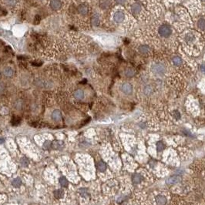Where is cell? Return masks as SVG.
<instances>
[{
    "instance_id": "cell-25",
    "label": "cell",
    "mask_w": 205,
    "mask_h": 205,
    "mask_svg": "<svg viewBox=\"0 0 205 205\" xmlns=\"http://www.w3.org/2000/svg\"><path fill=\"white\" fill-rule=\"evenodd\" d=\"M173 63L176 66H181V63H182V60H181L180 57H178V56H175L173 59Z\"/></svg>"
},
{
    "instance_id": "cell-1",
    "label": "cell",
    "mask_w": 205,
    "mask_h": 205,
    "mask_svg": "<svg viewBox=\"0 0 205 205\" xmlns=\"http://www.w3.org/2000/svg\"><path fill=\"white\" fill-rule=\"evenodd\" d=\"M151 71L156 76H163L166 72V67L162 63H155L152 66Z\"/></svg>"
},
{
    "instance_id": "cell-20",
    "label": "cell",
    "mask_w": 205,
    "mask_h": 205,
    "mask_svg": "<svg viewBox=\"0 0 205 205\" xmlns=\"http://www.w3.org/2000/svg\"><path fill=\"white\" fill-rule=\"evenodd\" d=\"M54 195L55 197L57 198V199H60L63 197L64 195V192H63V190H61V189H59V190H56V191L54 192Z\"/></svg>"
},
{
    "instance_id": "cell-31",
    "label": "cell",
    "mask_w": 205,
    "mask_h": 205,
    "mask_svg": "<svg viewBox=\"0 0 205 205\" xmlns=\"http://www.w3.org/2000/svg\"><path fill=\"white\" fill-rule=\"evenodd\" d=\"M80 194L83 196V197H86L87 196V191H86V189H81L80 190Z\"/></svg>"
},
{
    "instance_id": "cell-33",
    "label": "cell",
    "mask_w": 205,
    "mask_h": 205,
    "mask_svg": "<svg viewBox=\"0 0 205 205\" xmlns=\"http://www.w3.org/2000/svg\"><path fill=\"white\" fill-rule=\"evenodd\" d=\"M116 2L120 5H123L126 3V0H116Z\"/></svg>"
},
{
    "instance_id": "cell-5",
    "label": "cell",
    "mask_w": 205,
    "mask_h": 205,
    "mask_svg": "<svg viewBox=\"0 0 205 205\" xmlns=\"http://www.w3.org/2000/svg\"><path fill=\"white\" fill-rule=\"evenodd\" d=\"M61 0H51L49 3V7L53 11H58L62 8Z\"/></svg>"
},
{
    "instance_id": "cell-4",
    "label": "cell",
    "mask_w": 205,
    "mask_h": 205,
    "mask_svg": "<svg viewBox=\"0 0 205 205\" xmlns=\"http://www.w3.org/2000/svg\"><path fill=\"white\" fill-rule=\"evenodd\" d=\"M181 181V177L178 175H174L172 176V177H169L167 181H166V184L168 186H173L177 183H180Z\"/></svg>"
},
{
    "instance_id": "cell-23",
    "label": "cell",
    "mask_w": 205,
    "mask_h": 205,
    "mask_svg": "<svg viewBox=\"0 0 205 205\" xmlns=\"http://www.w3.org/2000/svg\"><path fill=\"white\" fill-rule=\"evenodd\" d=\"M156 146H157V151H162L163 150H164L165 148V145L163 142H157V144H156Z\"/></svg>"
},
{
    "instance_id": "cell-22",
    "label": "cell",
    "mask_w": 205,
    "mask_h": 205,
    "mask_svg": "<svg viewBox=\"0 0 205 205\" xmlns=\"http://www.w3.org/2000/svg\"><path fill=\"white\" fill-rule=\"evenodd\" d=\"M12 184L14 186V187H19L21 184H22V181L19 177H16V178H15L12 182Z\"/></svg>"
},
{
    "instance_id": "cell-27",
    "label": "cell",
    "mask_w": 205,
    "mask_h": 205,
    "mask_svg": "<svg viewBox=\"0 0 205 205\" xmlns=\"http://www.w3.org/2000/svg\"><path fill=\"white\" fill-rule=\"evenodd\" d=\"M17 1L16 0H5V3L8 6H14L16 5Z\"/></svg>"
},
{
    "instance_id": "cell-21",
    "label": "cell",
    "mask_w": 205,
    "mask_h": 205,
    "mask_svg": "<svg viewBox=\"0 0 205 205\" xmlns=\"http://www.w3.org/2000/svg\"><path fill=\"white\" fill-rule=\"evenodd\" d=\"M197 26L200 29V30L204 31L205 30V19H199L197 22Z\"/></svg>"
},
{
    "instance_id": "cell-11",
    "label": "cell",
    "mask_w": 205,
    "mask_h": 205,
    "mask_svg": "<svg viewBox=\"0 0 205 205\" xmlns=\"http://www.w3.org/2000/svg\"><path fill=\"white\" fill-rule=\"evenodd\" d=\"M73 96H74L75 99H78V100H81L84 98V92L82 90H76L74 93H73Z\"/></svg>"
},
{
    "instance_id": "cell-30",
    "label": "cell",
    "mask_w": 205,
    "mask_h": 205,
    "mask_svg": "<svg viewBox=\"0 0 205 205\" xmlns=\"http://www.w3.org/2000/svg\"><path fill=\"white\" fill-rule=\"evenodd\" d=\"M173 116L175 117V119H177V120H179L181 118V114L177 110H176V111L173 112Z\"/></svg>"
},
{
    "instance_id": "cell-24",
    "label": "cell",
    "mask_w": 205,
    "mask_h": 205,
    "mask_svg": "<svg viewBox=\"0 0 205 205\" xmlns=\"http://www.w3.org/2000/svg\"><path fill=\"white\" fill-rule=\"evenodd\" d=\"M92 23L94 25H98L99 24V16L98 15H94L92 18Z\"/></svg>"
},
{
    "instance_id": "cell-7",
    "label": "cell",
    "mask_w": 205,
    "mask_h": 205,
    "mask_svg": "<svg viewBox=\"0 0 205 205\" xmlns=\"http://www.w3.org/2000/svg\"><path fill=\"white\" fill-rule=\"evenodd\" d=\"M121 90L123 93L126 95H130L133 92V86L129 83H125L121 86Z\"/></svg>"
},
{
    "instance_id": "cell-17",
    "label": "cell",
    "mask_w": 205,
    "mask_h": 205,
    "mask_svg": "<svg viewBox=\"0 0 205 205\" xmlns=\"http://www.w3.org/2000/svg\"><path fill=\"white\" fill-rule=\"evenodd\" d=\"M63 145V143L61 141H54L52 143V148L55 149V150H59L60 149Z\"/></svg>"
},
{
    "instance_id": "cell-32",
    "label": "cell",
    "mask_w": 205,
    "mask_h": 205,
    "mask_svg": "<svg viewBox=\"0 0 205 205\" xmlns=\"http://www.w3.org/2000/svg\"><path fill=\"white\" fill-rule=\"evenodd\" d=\"M22 164L23 165V166H27V164H28V161H27V160L25 159V158H22Z\"/></svg>"
},
{
    "instance_id": "cell-8",
    "label": "cell",
    "mask_w": 205,
    "mask_h": 205,
    "mask_svg": "<svg viewBox=\"0 0 205 205\" xmlns=\"http://www.w3.org/2000/svg\"><path fill=\"white\" fill-rule=\"evenodd\" d=\"M143 179H144V177L140 173H134L133 175V177H132V182H133L134 184L137 185V184H140V183H142L143 181Z\"/></svg>"
},
{
    "instance_id": "cell-26",
    "label": "cell",
    "mask_w": 205,
    "mask_h": 205,
    "mask_svg": "<svg viewBox=\"0 0 205 205\" xmlns=\"http://www.w3.org/2000/svg\"><path fill=\"white\" fill-rule=\"evenodd\" d=\"M60 183L61 186L63 187H66L68 186V181L66 180V178L65 177H60Z\"/></svg>"
},
{
    "instance_id": "cell-14",
    "label": "cell",
    "mask_w": 205,
    "mask_h": 205,
    "mask_svg": "<svg viewBox=\"0 0 205 205\" xmlns=\"http://www.w3.org/2000/svg\"><path fill=\"white\" fill-rule=\"evenodd\" d=\"M139 51L141 54L143 55H146L148 54L149 52H150V47L148 46H146V45H143L139 47Z\"/></svg>"
},
{
    "instance_id": "cell-29",
    "label": "cell",
    "mask_w": 205,
    "mask_h": 205,
    "mask_svg": "<svg viewBox=\"0 0 205 205\" xmlns=\"http://www.w3.org/2000/svg\"><path fill=\"white\" fill-rule=\"evenodd\" d=\"M6 90V85L4 83L0 82V94H2L4 93V91Z\"/></svg>"
},
{
    "instance_id": "cell-18",
    "label": "cell",
    "mask_w": 205,
    "mask_h": 205,
    "mask_svg": "<svg viewBox=\"0 0 205 205\" xmlns=\"http://www.w3.org/2000/svg\"><path fill=\"white\" fill-rule=\"evenodd\" d=\"M124 74H125V76H127V77H132V76H134V74H135V71H134V69H133L128 68V69H126L125 70Z\"/></svg>"
},
{
    "instance_id": "cell-13",
    "label": "cell",
    "mask_w": 205,
    "mask_h": 205,
    "mask_svg": "<svg viewBox=\"0 0 205 205\" xmlns=\"http://www.w3.org/2000/svg\"><path fill=\"white\" fill-rule=\"evenodd\" d=\"M140 11H141V6H140V4L135 3V4H134L133 6H132V7H131V12H132V13H133V14L137 15Z\"/></svg>"
},
{
    "instance_id": "cell-6",
    "label": "cell",
    "mask_w": 205,
    "mask_h": 205,
    "mask_svg": "<svg viewBox=\"0 0 205 205\" xmlns=\"http://www.w3.org/2000/svg\"><path fill=\"white\" fill-rule=\"evenodd\" d=\"M3 75L6 78H12L15 74V71L11 66H6L3 69Z\"/></svg>"
},
{
    "instance_id": "cell-35",
    "label": "cell",
    "mask_w": 205,
    "mask_h": 205,
    "mask_svg": "<svg viewBox=\"0 0 205 205\" xmlns=\"http://www.w3.org/2000/svg\"><path fill=\"white\" fill-rule=\"evenodd\" d=\"M2 77H3V72H0V80H1Z\"/></svg>"
},
{
    "instance_id": "cell-36",
    "label": "cell",
    "mask_w": 205,
    "mask_h": 205,
    "mask_svg": "<svg viewBox=\"0 0 205 205\" xmlns=\"http://www.w3.org/2000/svg\"><path fill=\"white\" fill-rule=\"evenodd\" d=\"M3 142H4V140L3 139H0V143H2Z\"/></svg>"
},
{
    "instance_id": "cell-9",
    "label": "cell",
    "mask_w": 205,
    "mask_h": 205,
    "mask_svg": "<svg viewBox=\"0 0 205 205\" xmlns=\"http://www.w3.org/2000/svg\"><path fill=\"white\" fill-rule=\"evenodd\" d=\"M155 202L157 205H166L167 199L163 194H158L155 197Z\"/></svg>"
},
{
    "instance_id": "cell-3",
    "label": "cell",
    "mask_w": 205,
    "mask_h": 205,
    "mask_svg": "<svg viewBox=\"0 0 205 205\" xmlns=\"http://www.w3.org/2000/svg\"><path fill=\"white\" fill-rule=\"evenodd\" d=\"M125 19V14L123 12L119 10L116 11L113 15V20L116 23H121Z\"/></svg>"
},
{
    "instance_id": "cell-15",
    "label": "cell",
    "mask_w": 205,
    "mask_h": 205,
    "mask_svg": "<svg viewBox=\"0 0 205 205\" xmlns=\"http://www.w3.org/2000/svg\"><path fill=\"white\" fill-rule=\"evenodd\" d=\"M185 41L188 43H191L193 42H194L195 40V36L194 34L192 33H187L186 36H185V38H184Z\"/></svg>"
},
{
    "instance_id": "cell-16",
    "label": "cell",
    "mask_w": 205,
    "mask_h": 205,
    "mask_svg": "<svg viewBox=\"0 0 205 205\" xmlns=\"http://www.w3.org/2000/svg\"><path fill=\"white\" fill-rule=\"evenodd\" d=\"M97 168L100 172H104L107 170V164L104 161H99L97 164Z\"/></svg>"
},
{
    "instance_id": "cell-28",
    "label": "cell",
    "mask_w": 205,
    "mask_h": 205,
    "mask_svg": "<svg viewBox=\"0 0 205 205\" xmlns=\"http://www.w3.org/2000/svg\"><path fill=\"white\" fill-rule=\"evenodd\" d=\"M43 148L46 150H49L52 148V143L50 141H46L43 143Z\"/></svg>"
},
{
    "instance_id": "cell-2",
    "label": "cell",
    "mask_w": 205,
    "mask_h": 205,
    "mask_svg": "<svg viewBox=\"0 0 205 205\" xmlns=\"http://www.w3.org/2000/svg\"><path fill=\"white\" fill-rule=\"evenodd\" d=\"M159 33L163 37H168L172 33V29L168 25H162L159 28Z\"/></svg>"
},
{
    "instance_id": "cell-19",
    "label": "cell",
    "mask_w": 205,
    "mask_h": 205,
    "mask_svg": "<svg viewBox=\"0 0 205 205\" xmlns=\"http://www.w3.org/2000/svg\"><path fill=\"white\" fill-rule=\"evenodd\" d=\"M153 92V88L150 86V85H146L144 86L143 88V93L146 96H148L150 94H151Z\"/></svg>"
},
{
    "instance_id": "cell-34",
    "label": "cell",
    "mask_w": 205,
    "mask_h": 205,
    "mask_svg": "<svg viewBox=\"0 0 205 205\" xmlns=\"http://www.w3.org/2000/svg\"><path fill=\"white\" fill-rule=\"evenodd\" d=\"M200 69H201V71H202L203 72H205V66H204V65L201 66V67H200Z\"/></svg>"
},
{
    "instance_id": "cell-10",
    "label": "cell",
    "mask_w": 205,
    "mask_h": 205,
    "mask_svg": "<svg viewBox=\"0 0 205 205\" xmlns=\"http://www.w3.org/2000/svg\"><path fill=\"white\" fill-rule=\"evenodd\" d=\"M52 118L53 120H54L55 121H59L60 120L61 118H62V114H61V112L58 110H54L53 113H52Z\"/></svg>"
},
{
    "instance_id": "cell-12",
    "label": "cell",
    "mask_w": 205,
    "mask_h": 205,
    "mask_svg": "<svg viewBox=\"0 0 205 205\" xmlns=\"http://www.w3.org/2000/svg\"><path fill=\"white\" fill-rule=\"evenodd\" d=\"M78 11H79L80 14H81L82 16H86V15L88 14V12H89V9H88V7L86 5H81L79 6Z\"/></svg>"
}]
</instances>
